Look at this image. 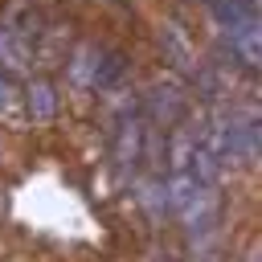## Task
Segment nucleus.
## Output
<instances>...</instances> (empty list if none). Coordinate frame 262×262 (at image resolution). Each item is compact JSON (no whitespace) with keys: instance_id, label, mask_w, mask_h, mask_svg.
Segmentation results:
<instances>
[{"instance_id":"nucleus-1","label":"nucleus","mask_w":262,"mask_h":262,"mask_svg":"<svg viewBox=\"0 0 262 262\" xmlns=\"http://www.w3.org/2000/svg\"><path fill=\"white\" fill-rule=\"evenodd\" d=\"M201 139L221 164L225 160L254 164V160H262V115L258 111H225Z\"/></svg>"},{"instance_id":"nucleus-2","label":"nucleus","mask_w":262,"mask_h":262,"mask_svg":"<svg viewBox=\"0 0 262 262\" xmlns=\"http://www.w3.org/2000/svg\"><path fill=\"white\" fill-rule=\"evenodd\" d=\"M143 115L139 111H131V115H123L119 123H115V143H111V156H115V172L119 176H131L135 168H139V160H143Z\"/></svg>"},{"instance_id":"nucleus-3","label":"nucleus","mask_w":262,"mask_h":262,"mask_svg":"<svg viewBox=\"0 0 262 262\" xmlns=\"http://www.w3.org/2000/svg\"><path fill=\"white\" fill-rule=\"evenodd\" d=\"M225 41H229V49H233L237 61H246V66H254V70L262 66V16L225 29Z\"/></svg>"},{"instance_id":"nucleus-4","label":"nucleus","mask_w":262,"mask_h":262,"mask_svg":"<svg viewBox=\"0 0 262 262\" xmlns=\"http://www.w3.org/2000/svg\"><path fill=\"white\" fill-rule=\"evenodd\" d=\"M209 12H213V20L221 25V33H225V29H233V25H246V20H254V16H258L254 0H209Z\"/></svg>"},{"instance_id":"nucleus-5","label":"nucleus","mask_w":262,"mask_h":262,"mask_svg":"<svg viewBox=\"0 0 262 262\" xmlns=\"http://www.w3.org/2000/svg\"><path fill=\"white\" fill-rule=\"evenodd\" d=\"M147 111H151L156 119H164V123H176V119L184 115V94H180L176 86H156V90L147 94Z\"/></svg>"},{"instance_id":"nucleus-6","label":"nucleus","mask_w":262,"mask_h":262,"mask_svg":"<svg viewBox=\"0 0 262 262\" xmlns=\"http://www.w3.org/2000/svg\"><path fill=\"white\" fill-rule=\"evenodd\" d=\"M127 66H123V53H106V49H98L94 53V70H90V86L94 90H106L111 82H119V74H123Z\"/></svg>"},{"instance_id":"nucleus-7","label":"nucleus","mask_w":262,"mask_h":262,"mask_svg":"<svg viewBox=\"0 0 262 262\" xmlns=\"http://www.w3.org/2000/svg\"><path fill=\"white\" fill-rule=\"evenodd\" d=\"M53 106H57L53 86L49 82H33L29 86V111H33V119H53Z\"/></svg>"},{"instance_id":"nucleus-8","label":"nucleus","mask_w":262,"mask_h":262,"mask_svg":"<svg viewBox=\"0 0 262 262\" xmlns=\"http://www.w3.org/2000/svg\"><path fill=\"white\" fill-rule=\"evenodd\" d=\"M160 41L168 45V53L176 57V66H180V70H192V57H188V45L180 41V33H176V25H164V33H160Z\"/></svg>"},{"instance_id":"nucleus-9","label":"nucleus","mask_w":262,"mask_h":262,"mask_svg":"<svg viewBox=\"0 0 262 262\" xmlns=\"http://www.w3.org/2000/svg\"><path fill=\"white\" fill-rule=\"evenodd\" d=\"M8 98H12V82L0 74V106H8Z\"/></svg>"},{"instance_id":"nucleus-10","label":"nucleus","mask_w":262,"mask_h":262,"mask_svg":"<svg viewBox=\"0 0 262 262\" xmlns=\"http://www.w3.org/2000/svg\"><path fill=\"white\" fill-rule=\"evenodd\" d=\"M246 262H262V250H254V254H250V258H246Z\"/></svg>"},{"instance_id":"nucleus-11","label":"nucleus","mask_w":262,"mask_h":262,"mask_svg":"<svg viewBox=\"0 0 262 262\" xmlns=\"http://www.w3.org/2000/svg\"><path fill=\"white\" fill-rule=\"evenodd\" d=\"M156 262H164V258H156Z\"/></svg>"}]
</instances>
